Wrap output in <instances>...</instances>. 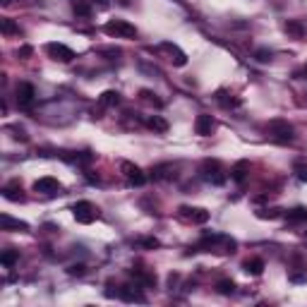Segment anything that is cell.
I'll list each match as a JSON object with an SVG mask.
<instances>
[{
	"instance_id": "obj_1",
	"label": "cell",
	"mask_w": 307,
	"mask_h": 307,
	"mask_svg": "<svg viewBox=\"0 0 307 307\" xmlns=\"http://www.w3.org/2000/svg\"><path fill=\"white\" fill-rule=\"evenodd\" d=\"M199 173H202V178H204V180H209L211 185H224V183H225L221 161H216V159H204V161H202V166H199Z\"/></svg>"
},
{
	"instance_id": "obj_2",
	"label": "cell",
	"mask_w": 307,
	"mask_h": 307,
	"mask_svg": "<svg viewBox=\"0 0 307 307\" xmlns=\"http://www.w3.org/2000/svg\"><path fill=\"white\" fill-rule=\"evenodd\" d=\"M269 135L281 144H288V142L295 140V130H293V125L288 120H271L269 123Z\"/></svg>"
},
{
	"instance_id": "obj_3",
	"label": "cell",
	"mask_w": 307,
	"mask_h": 307,
	"mask_svg": "<svg viewBox=\"0 0 307 307\" xmlns=\"http://www.w3.org/2000/svg\"><path fill=\"white\" fill-rule=\"evenodd\" d=\"M103 31L108 36H115V39H135L137 36V27L130 24V22H125V20H111L103 27Z\"/></svg>"
},
{
	"instance_id": "obj_4",
	"label": "cell",
	"mask_w": 307,
	"mask_h": 307,
	"mask_svg": "<svg viewBox=\"0 0 307 307\" xmlns=\"http://www.w3.org/2000/svg\"><path fill=\"white\" fill-rule=\"evenodd\" d=\"M72 214H75V219H77V224H94L96 219H99V209L91 204V202H77V204H72Z\"/></svg>"
},
{
	"instance_id": "obj_5",
	"label": "cell",
	"mask_w": 307,
	"mask_h": 307,
	"mask_svg": "<svg viewBox=\"0 0 307 307\" xmlns=\"http://www.w3.org/2000/svg\"><path fill=\"white\" fill-rule=\"evenodd\" d=\"M46 53L58 62H72L75 60V51L67 48L65 43H46Z\"/></svg>"
},
{
	"instance_id": "obj_6",
	"label": "cell",
	"mask_w": 307,
	"mask_h": 307,
	"mask_svg": "<svg viewBox=\"0 0 307 307\" xmlns=\"http://www.w3.org/2000/svg\"><path fill=\"white\" fill-rule=\"evenodd\" d=\"M120 170H123L125 178L130 180V185H135V187H142V185L146 183V175L142 173V168L130 164V161H123V164H120Z\"/></svg>"
},
{
	"instance_id": "obj_7",
	"label": "cell",
	"mask_w": 307,
	"mask_h": 307,
	"mask_svg": "<svg viewBox=\"0 0 307 307\" xmlns=\"http://www.w3.org/2000/svg\"><path fill=\"white\" fill-rule=\"evenodd\" d=\"M216 130V120L209 115V113H199L195 120V132L199 137H209L211 132Z\"/></svg>"
},
{
	"instance_id": "obj_8",
	"label": "cell",
	"mask_w": 307,
	"mask_h": 307,
	"mask_svg": "<svg viewBox=\"0 0 307 307\" xmlns=\"http://www.w3.org/2000/svg\"><path fill=\"white\" fill-rule=\"evenodd\" d=\"M60 190H62V185L58 183L56 178H51V175L39 178V180L34 183V192H41V195H58Z\"/></svg>"
},
{
	"instance_id": "obj_9",
	"label": "cell",
	"mask_w": 307,
	"mask_h": 307,
	"mask_svg": "<svg viewBox=\"0 0 307 307\" xmlns=\"http://www.w3.org/2000/svg\"><path fill=\"white\" fill-rule=\"evenodd\" d=\"M183 219L192 221V224H206L209 221V211L206 209H199V206H180L178 209Z\"/></svg>"
},
{
	"instance_id": "obj_10",
	"label": "cell",
	"mask_w": 307,
	"mask_h": 307,
	"mask_svg": "<svg viewBox=\"0 0 307 307\" xmlns=\"http://www.w3.org/2000/svg\"><path fill=\"white\" fill-rule=\"evenodd\" d=\"M34 99H36V89H34V84H29V82L17 84V103H20V106L29 108V106L34 103Z\"/></svg>"
},
{
	"instance_id": "obj_11",
	"label": "cell",
	"mask_w": 307,
	"mask_h": 307,
	"mask_svg": "<svg viewBox=\"0 0 307 307\" xmlns=\"http://www.w3.org/2000/svg\"><path fill=\"white\" fill-rule=\"evenodd\" d=\"M142 283H135V286H123L120 290H118V295L123 298V300H127V303H144V293L140 290Z\"/></svg>"
},
{
	"instance_id": "obj_12",
	"label": "cell",
	"mask_w": 307,
	"mask_h": 307,
	"mask_svg": "<svg viewBox=\"0 0 307 307\" xmlns=\"http://www.w3.org/2000/svg\"><path fill=\"white\" fill-rule=\"evenodd\" d=\"M161 51H166L168 56H170V62L173 65H178V67H183V65H187V56L175 46V43H168V41H164L161 43Z\"/></svg>"
},
{
	"instance_id": "obj_13",
	"label": "cell",
	"mask_w": 307,
	"mask_h": 307,
	"mask_svg": "<svg viewBox=\"0 0 307 307\" xmlns=\"http://www.w3.org/2000/svg\"><path fill=\"white\" fill-rule=\"evenodd\" d=\"M2 197L10 199V202H24V195H22V185L20 180H10L5 187H2Z\"/></svg>"
},
{
	"instance_id": "obj_14",
	"label": "cell",
	"mask_w": 307,
	"mask_h": 307,
	"mask_svg": "<svg viewBox=\"0 0 307 307\" xmlns=\"http://www.w3.org/2000/svg\"><path fill=\"white\" fill-rule=\"evenodd\" d=\"M151 178L154 180H173L175 178V166L173 164H161L151 170Z\"/></svg>"
},
{
	"instance_id": "obj_15",
	"label": "cell",
	"mask_w": 307,
	"mask_h": 307,
	"mask_svg": "<svg viewBox=\"0 0 307 307\" xmlns=\"http://www.w3.org/2000/svg\"><path fill=\"white\" fill-rule=\"evenodd\" d=\"M247 173H250V161H238L233 170H230V178L235 180V183H245V178H247Z\"/></svg>"
},
{
	"instance_id": "obj_16",
	"label": "cell",
	"mask_w": 307,
	"mask_h": 307,
	"mask_svg": "<svg viewBox=\"0 0 307 307\" xmlns=\"http://www.w3.org/2000/svg\"><path fill=\"white\" fill-rule=\"evenodd\" d=\"M0 225H2V230H29V225L24 221H17V219H12V216H7V214H2L0 216Z\"/></svg>"
},
{
	"instance_id": "obj_17",
	"label": "cell",
	"mask_w": 307,
	"mask_h": 307,
	"mask_svg": "<svg viewBox=\"0 0 307 307\" xmlns=\"http://www.w3.org/2000/svg\"><path fill=\"white\" fill-rule=\"evenodd\" d=\"M283 29H286V34L293 36V39H303V36H305V24H303L300 20H288V22L283 24Z\"/></svg>"
},
{
	"instance_id": "obj_18",
	"label": "cell",
	"mask_w": 307,
	"mask_h": 307,
	"mask_svg": "<svg viewBox=\"0 0 307 307\" xmlns=\"http://www.w3.org/2000/svg\"><path fill=\"white\" fill-rule=\"evenodd\" d=\"M243 269H245L250 276H259V274L264 271V259H259V257H252V259H247V262L243 264Z\"/></svg>"
},
{
	"instance_id": "obj_19",
	"label": "cell",
	"mask_w": 307,
	"mask_h": 307,
	"mask_svg": "<svg viewBox=\"0 0 307 307\" xmlns=\"http://www.w3.org/2000/svg\"><path fill=\"white\" fill-rule=\"evenodd\" d=\"M99 103H101L103 108L118 106V103H120V94H118V91H113V89H108V91H103V94L99 96Z\"/></svg>"
},
{
	"instance_id": "obj_20",
	"label": "cell",
	"mask_w": 307,
	"mask_h": 307,
	"mask_svg": "<svg viewBox=\"0 0 307 307\" xmlns=\"http://www.w3.org/2000/svg\"><path fill=\"white\" fill-rule=\"evenodd\" d=\"M146 127L149 130H154V132H168V123L161 118V115H151V118H146Z\"/></svg>"
},
{
	"instance_id": "obj_21",
	"label": "cell",
	"mask_w": 307,
	"mask_h": 307,
	"mask_svg": "<svg viewBox=\"0 0 307 307\" xmlns=\"http://www.w3.org/2000/svg\"><path fill=\"white\" fill-rule=\"evenodd\" d=\"M286 216H288L290 224H303V221H307V209L305 206H295V209H290Z\"/></svg>"
},
{
	"instance_id": "obj_22",
	"label": "cell",
	"mask_w": 307,
	"mask_h": 307,
	"mask_svg": "<svg viewBox=\"0 0 307 307\" xmlns=\"http://www.w3.org/2000/svg\"><path fill=\"white\" fill-rule=\"evenodd\" d=\"M17 259H20V250H5L2 252V257H0V262H2L5 269H12Z\"/></svg>"
},
{
	"instance_id": "obj_23",
	"label": "cell",
	"mask_w": 307,
	"mask_h": 307,
	"mask_svg": "<svg viewBox=\"0 0 307 307\" xmlns=\"http://www.w3.org/2000/svg\"><path fill=\"white\" fill-rule=\"evenodd\" d=\"M216 290H219L221 295H233V293H235V283L230 279H221L216 283Z\"/></svg>"
},
{
	"instance_id": "obj_24",
	"label": "cell",
	"mask_w": 307,
	"mask_h": 307,
	"mask_svg": "<svg viewBox=\"0 0 307 307\" xmlns=\"http://www.w3.org/2000/svg\"><path fill=\"white\" fill-rule=\"evenodd\" d=\"M140 99H142V101H146V103H154L156 108H161V106H164V101H161V99H156V94H154V91H149V89H142Z\"/></svg>"
},
{
	"instance_id": "obj_25",
	"label": "cell",
	"mask_w": 307,
	"mask_h": 307,
	"mask_svg": "<svg viewBox=\"0 0 307 307\" xmlns=\"http://www.w3.org/2000/svg\"><path fill=\"white\" fill-rule=\"evenodd\" d=\"M132 274L137 276V283H142V286H156V276L149 271H132Z\"/></svg>"
},
{
	"instance_id": "obj_26",
	"label": "cell",
	"mask_w": 307,
	"mask_h": 307,
	"mask_svg": "<svg viewBox=\"0 0 307 307\" xmlns=\"http://www.w3.org/2000/svg\"><path fill=\"white\" fill-rule=\"evenodd\" d=\"M0 31L5 34V36H12V34H17L20 27L12 22V20H0Z\"/></svg>"
},
{
	"instance_id": "obj_27",
	"label": "cell",
	"mask_w": 307,
	"mask_h": 307,
	"mask_svg": "<svg viewBox=\"0 0 307 307\" xmlns=\"http://www.w3.org/2000/svg\"><path fill=\"white\" fill-rule=\"evenodd\" d=\"M257 216L259 219H279V216H283V209H276V206L274 209H259Z\"/></svg>"
},
{
	"instance_id": "obj_28",
	"label": "cell",
	"mask_w": 307,
	"mask_h": 307,
	"mask_svg": "<svg viewBox=\"0 0 307 307\" xmlns=\"http://www.w3.org/2000/svg\"><path fill=\"white\" fill-rule=\"evenodd\" d=\"M254 58H257L259 62H269V60H271V51H269V48H257V51H254Z\"/></svg>"
},
{
	"instance_id": "obj_29",
	"label": "cell",
	"mask_w": 307,
	"mask_h": 307,
	"mask_svg": "<svg viewBox=\"0 0 307 307\" xmlns=\"http://www.w3.org/2000/svg\"><path fill=\"white\" fill-rule=\"evenodd\" d=\"M75 12L82 15V17H89V15H91V7H89L86 2H80V0H77V2H75Z\"/></svg>"
},
{
	"instance_id": "obj_30",
	"label": "cell",
	"mask_w": 307,
	"mask_h": 307,
	"mask_svg": "<svg viewBox=\"0 0 307 307\" xmlns=\"http://www.w3.org/2000/svg\"><path fill=\"white\" fill-rule=\"evenodd\" d=\"M140 245H142V247H146V250H156V247H159L161 243H159L156 238H142Z\"/></svg>"
},
{
	"instance_id": "obj_31",
	"label": "cell",
	"mask_w": 307,
	"mask_h": 307,
	"mask_svg": "<svg viewBox=\"0 0 307 307\" xmlns=\"http://www.w3.org/2000/svg\"><path fill=\"white\" fill-rule=\"evenodd\" d=\"M67 274H70V276H84V274H86V266H84V264H72V266L67 269Z\"/></svg>"
},
{
	"instance_id": "obj_32",
	"label": "cell",
	"mask_w": 307,
	"mask_h": 307,
	"mask_svg": "<svg viewBox=\"0 0 307 307\" xmlns=\"http://www.w3.org/2000/svg\"><path fill=\"white\" fill-rule=\"evenodd\" d=\"M295 173H298V180H303V183L307 180V166H303L300 161L295 164Z\"/></svg>"
},
{
	"instance_id": "obj_33",
	"label": "cell",
	"mask_w": 307,
	"mask_h": 307,
	"mask_svg": "<svg viewBox=\"0 0 307 307\" xmlns=\"http://www.w3.org/2000/svg\"><path fill=\"white\" fill-rule=\"evenodd\" d=\"M31 53H34V48H31V46H22V48L17 51V56H20V58H29Z\"/></svg>"
},
{
	"instance_id": "obj_34",
	"label": "cell",
	"mask_w": 307,
	"mask_h": 307,
	"mask_svg": "<svg viewBox=\"0 0 307 307\" xmlns=\"http://www.w3.org/2000/svg\"><path fill=\"white\" fill-rule=\"evenodd\" d=\"M290 281H293V283H305L307 274H295V276H290Z\"/></svg>"
},
{
	"instance_id": "obj_35",
	"label": "cell",
	"mask_w": 307,
	"mask_h": 307,
	"mask_svg": "<svg viewBox=\"0 0 307 307\" xmlns=\"http://www.w3.org/2000/svg\"><path fill=\"white\" fill-rule=\"evenodd\" d=\"M103 56H120V48H103Z\"/></svg>"
},
{
	"instance_id": "obj_36",
	"label": "cell",
	"mask_w": 307,
	"mask_h": 307,
	"mask_svg": "<svg viewBox=\"0 0 307 307\" xmlns=\"http://www.w3.org/2000/svg\"><path fill=\"white\" fill-rule=\"evenodd\" d=\"M96 2H99V7H108L111 5V0H96Z\"/></svg>"
},
{
	"instance_id": "obj_37",
	"label": "cell",
	"mask_w": 307,
	"mask_h": 307,
	"mask_svg": "<svg viewBox=\"0 0 307 307\" xmlns=\"http://www.w3.org/2000/svg\"><path fill=\"white\" fill-rule=\"evenodd\" d=\"M10 2H12V0H2V5H10Z\"/></svg>"
},
{
	"instance_id": "obj_38",
	"label": "cell",
	"mask_w": 307,
	"mask_h": 307,
	"mask_svg": "<svg viewBox=\"0 0 307 307\" xmlns=\"http://www.w3.org/2000/svg\"><path fill=\"white\" fill-rule=\"evenodd\" d=\"M303 72H305V75H307V65H305V70H303Z\"/></svg>"
},
{
	"instance_id": "obj_39",
	"label": "cell",
	"mask_w": 307,
	"mask_h": 307,
	"mask_svg": "<svg viewBox=\"0 0 307 307\" xmlns=\"http://www.w3.org/2000/svg\"><path fill=\"white\" fill-rule=\"evenodd\" d=\"M305 96H307V94H305Z\"/></svg>"
}]
</instances>
